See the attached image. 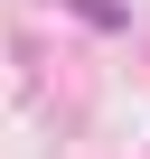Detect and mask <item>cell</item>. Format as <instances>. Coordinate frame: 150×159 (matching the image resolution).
I'll list each match as a JSON object with an SVG mask.
<instances>
[{"mask_svg": "<svg viewBox=\"0 0 150 159\" xmlns=\"http://www.w3.org/2000/svg\"><path fill=\"white\" fill-rule=\"evenodd\" d=\"M75 10H85L94 28H113V19H122V0H75Z\"/></svg>", "mask_w": 150, "mask_h": 159, "instance_id": "6da1fadb", "label": "cell"}]
</instances>
